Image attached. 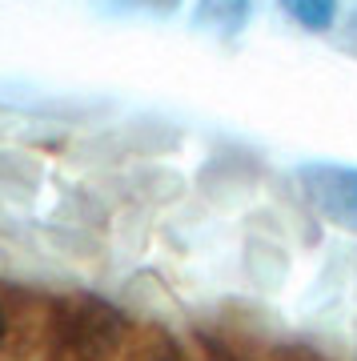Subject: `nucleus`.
<instances>
[{
	"instance_id": "20e7f679",
	"label": "nucleus",
	"mask_w": 357,
	"mask_h": 361,
	"mask_svg": "<svg viewBox=\"0 0 357 361\" xmlns=\"http://www.w3.org/2000/svg\"><path fill=\"white\" fill-rule=\"evenodd\" d=\"M4 334H8V317H4V310H0V345H4Z\"/></svg>"
},
{
	"instance_id": "f257e3e1",
	"label": "nucleus",
	"mask_w": 357,
	"mask_h": 361,
	"mask_svg": "<svg viewBox=\"0 0 357 361\" xmlns=\"http://www.w3.org/2000/svg\"><path fill=\"white\" fill-rule=\"evenodd\" d=\"M297 185L325 221H333L337 229L357 233V169L313 161V165L297 169Z\"/></svg>"
},
{
	"instance_id": "f03ea898",
	"label": "nucleus",
	"mask_w": 357,
	"mask_h": 361,
	"mask_svg": "<svg viewBox=\"0 0 357 361\" xmlns=\"http://www.w3.org/2000/svg\"><path fill=\"white\" fill-rule=\"evenodd\" d=\"M281 8L309 32H325L337 16V0H281Z\"/></svg>"
},
{
	"instance_id": "7ed1b4c3",
	"label": "nucleus",
	"mask_w": 357,
	"mask_h": 361,
	"mask_svg": "<svg viewBox=\"0 0 357 361\" xmlns=\"http://www.w3.org/2000/svg\"><path fill=\"white\" fill-rule=\"evenodd\" d=\"M121 8H149V13H169V8H177L181 0H113Z\"/></svg>"
}]
</instances>
